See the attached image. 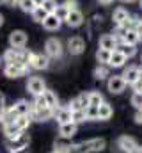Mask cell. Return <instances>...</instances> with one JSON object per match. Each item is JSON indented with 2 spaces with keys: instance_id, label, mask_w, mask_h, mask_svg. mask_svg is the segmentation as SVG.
<instances>
[{
  "instance_id": "cell-45",
  "label": "cell",
  "mask_w": 142,
  "mask_h": 153,
  "mask_svg": "<svg viewBox=\"0 0 142 153\" xmlns=\"http://www.w3.org/2000/svg\"><path fill=\"white\" fill-rule=\"evenodd\" d=\"M132 153H142V146H137V148H135Z\"/></svg>"
},
{
  "instance_id": "cell-21",
  "label": "cell",
  "mask_w": 142,
  "mask_h": 153,
  "mask_svg": "<svg viewBox=\"0 0 142 153\" xmlns=\"http://www.w3.org/2000/svg\"><path fill=\"white\" fill-rule=\"evenodd\" d=\"M130 16H132V14H130L124 7H117V9H114V13H112V20H114V23H115V25L124 23Z\"/></svg>"
},
{
  "instance_id": "cell-53",
  "label": "cell",
  "mask_w": 142,
  "mask_h": 153,
  "mask_svg": "<svg viewBox=\"0 0 142 153\" xmlns=\"http://www.w3.org/2000/svg\"><path fill=\"white\" fill-rule=\"evenodd\" d=\"M0 64H2V59H0Z\"/></svg>"
},
{
  "instance_id": "cell-40",
  "label": "cell",
  "mask_w": 142,
  "mask_h": 153,
  "mask_svg": "<svg viewBox=\"0 0 142 153\" xmlns=\"http://www.w3.org/2000/svg\"><path fill=\"white\" fill-rule=\"evenodd\" d=\"M62 4H64L70 11H73V9H78V2H76V0H64Z\"/></svg>"
},
{
  "instance_id": "cell-49",
  "label": "cell",
  "mask_w": 142,
  "mask_h": 153,
  "mask_svg": "<svg viewBox=\"0 0 142 153\" xmlns=\"http://www.w3.org/2000/svg\"><path fill=\"white\" fill-rule=\"evenodd\" d=\"M101 4H110V2H114V0H100Z\"/></svg>"
},
{
  "instance_id": "cell-31",
  "label": "cell",
  "mask_w": 142,
  "mask_h": 153,
  "mask_svg": "<svg viewBox=\"0 0 142 153\" xmlns=\"http://www.w3.org/2000/svg\"><path fill=\"white\" fill-rule=\"evenodd\" d=\"M30 123H32V117H30V116H18V117H16V125H18V128H20L21 132H25V130L30 126Z\"/></svg>"
},
{
  "instance_id": "cell-52",
  "label": "cell",
  "mask_w": 142,
  "mask_h": 153,
  "mask_svg": "<svg viewBox=\"0 0 142 153\" xmlns=\"http://www.w3.org/2000/svg\"><path fill=\"white\" fill-rule=\"evenodd\" d=\"M139 5H141V9H142V0H139Z\"/></svg>"
},
{
  "instance_id": "cell-25",
  "label": "cell",
  "mask_w": 142,
  "mask_h": 153,
  "mask_svg": "<svg viewBox=\"0 0 142 153\" xmlns=\"http://www.w3.org/2000/svg\"><path fill=\"white\" fill-rule=\"evenodd\" d=\"M43 96H44V100H46V105L50 107V109H57V105H59V98H57V94L53 93V91H50V89H44L43 91Z\"/></svg>"
},
{
  "instance_id": "cell-20",
  "label": "cell",
  "mask_w": 142,
  "mask_h": 153,
  "mask_svg": "<svg viewBox=\"0 0 142 153\" xmlns=\"http://www.w3.org/2000/svg\"><path fill=\"white\" fill-rule=\"evenodd\" d=\"M126 57L119 52V50H114L112 52V55H110V62H108V66L110 68H123L124 64H126Z\"/></svg>"
},
{
  "instance_id": "cell-7",
  "label": "cell",
  "mask_w": 142,
  "mask_h": 153,
  "mask_svg": "<svg viewBox=\"0 0 142 153\" xmlns=\"http://www.w3.org/2000/svg\"><path fill=\"white\" fill-rule=\"evenodd\" d=\"M30 66H23V64H5L4 66V75L9 78H18V76L29 73Z\"/></svg>"
},
{
  "instance_id": "cell-10",
  "label": "cell",
  "mask_w": 142,
  "mask_h": 153,
  "mask_svg": "<svg viewBox=\"0 0 142 153\" xmlns=\"http://www.w3.org/2000/svg\"><path fill=\"white\" fill-rule=\"evenodd\" d=\"M87 107H89V93H82L70 102L71 111H85Z\"/></svg>"
},
{
  "instance_id": "cell-36",
  "label": "cell",
  "mask_w": 142,
  "mask_h": 153,
  "mask_svg": "<svg viewBox=\"0 0 142 153\" xmlns=\"http://www.w3.org/2000/svg\"><path fill=\"white\" fill-rule=\"evenodd\" d=\"M53 14H57V18H61L62 22L68 18V14H70V9L64 5V4H59V7H57V11L53 13Z\"/></svg>"
},
{
  "instance_id": "cell-9",
  "label": "cell",
  "mask_w": 142,
  "mask_h": 153,
  "mask_svg": "<svg viewBox=\"0 0 142 153\" xmlns=\"http://www.w3.org/2000/svg\"><path fill=\"white\" fill-rule=\"evenodd\" d=\"M84 50H85V41L82 38L75 36V38L68 39V52L71 55H80V53H84Z\"/></svg>"
},
{
  "instance_id": "cell-6",
  "label": "cell",
  "mask_w": 142,
  "mask_h": 153,
  "mask_svg": "<svg viewBox=\"0 0 142 153\" xmlns=\"http://www.w3.org/2000/svg\"><path fill=\"white\" fill-rule=\"evenodd\" d=\"M46 89V84L41 76H30L29 82H27V91L32 94V96H39L43 94V91Z\"/></svg>"
},
{
  "instance_id": "cell-17",
  "label": "cell",
  "mask_w": 142,
  "mask_h": 153,
  "mask_svg": "<svg viewBox=\"0 0 142 153\" xmlns=\"http://www.w3.org/2000/svg\"><path fill=\"white\" fill-rule=\"evenodd\" d=\"M61 25H62V20H61V18H57V14H48V16H46V20L43 22V29H46V30H50V32L59 30V29H61Z\"/></svg>"
},
{
  "instance_id": "cell-41",
  "label": "cell",
  "mask_w": 142,
  "mask_h": 153,
  "mask_svg": "<svg viewBox=\"0 0 142 153\" xmlns=\"http://www.w3.org/2000/svg\"><path fill=\"white\" fill-rule=\"evenodd\" d=\"M5 107H7V105H5V96H4V93H0V114L4 112Z\"/></svg>"
},
{
  "instance_id": "cell-51",
  "label": "cell",
  "mask_w": 142,
  "mask_h": 153,
  "mask_svg": "<svg viewBox=\"0 0 142 153\" xmlns=\"http://www.w3.org/2000/svg\"><path fill=\"white\" fill-rule=\"evenodd\" d=\"M7 2H9V0H0V5H2V4H7Z\"/></svg>"
},
{
  "instance_id": "cell-11",
  "label": "cell",
  "mask_w": 142,
  "mask_h": 153,
  "mask_svg": "<svg viewBox=\"0 0 142 153\" xmlns=\"http://www.w3.org/2000/svg\"><path fill=\"white\" fill-rule=\"evenodd\" d=\"M117 45H119V41L115 38V34H103L100 38V48H103V50L114 52V50H117Z\"/></svg>"
},
{
  "instance_id": "cell-29",
  "label": "cell",
  "mask_w": 142,
  "mask_h": 153,
  "mask_svg": "<svg viewBox=\"0 0 142 153\" xmlns=\"http://www.w3.org/2000/svg\"><path fill=\"white\" fill-rule=\"evenodd\" d=\"M30 14H32L34 22H37V23H43V22L46 20V16H48V13H46V11L41 7V5H37V7H36V9L32 11V13H30Z\"/></svg>"
},
{
  "instance_id": "cell-22",
  "label": "cell",
  "mask_w": 142,
  "mask_h": 153,
  "mask_svg": "<svg viewBox=\"0 0 142 153\" xmlns=\"http://www.w3.org/2000/svg\"><path fill=\"white\" fill-rule=\"evenodd\" d=\"M114 114V109H112V105L110 103H106L103 102L100 107H98V119H101V121H106V119H110Z\"/></svg>"
},
{
  "instance_id": "cell-4",
  "label": "cell",
  "mask_w": 142,
  "mask_h": 153,
  "mask_svg": "<svg viewBox=\"0 0 142 153\" xmlns=\"http://www.w3.org/2000/svg\"><path fill=\"white\" fill-rule=\"evenodd\" d=\"M126 82H124V78L123 75H110L106 78V89L112 93V94H121L124 89H126Z\"/></svg>"
},
{
  "instance_id": "cell-2",
  "label": "cell",
  "mask_w": 142,
  "mask_h": 153,
  "mask_svg": "<svg viewBox=\"0 0 142 153\" xmlns=\"http://www.w3.org/2000/svg\"><path fill=\"white\" fill-rule=\"evenodd\" d=\"M62 52H64V46H62V43L57 38L46 39V43H44V53L50 59H61L62 57Z\"/></svg>"
},
{
  "instance_id": "cell-44",
  "label": "cell",
  "mask_w": 142,
  "mask_h": 153,
  "mask_svg": "<svg viewBox=\"0 0 142 153\" xmlns=\"http://www.w3.org/2000/svg\"><path fill=\"white\" fill-rule=\"evenodd\" d=\"M7 4H9L11 7H14V5H20V0H9Z\"/></svg>"
},
{
  "instance_id": "cell-37",
  "label": "cell",
  "mask_w": 142,
  "mask_h": 153,
  "mask_svg": "<svg viewBox=\"0 0 142 153\" xmlns=\"http://www.w3.org/2000/svg\"><path fill=\"white\" fill-rule=\"evenodd\" d=\"M32 107H34V109H46V107H48V105H46V100H44L43 94L34 96V103H32Z\"/></svg>"
},
{
  "instance_id": "cell-15",
  "label": "cell",
  "mask_w": 142,
  "mask_h": 153,
  "mask_svg": "<svg viewBox=\"0 0 142 153\" xmlns=\"http://www.w3.org/2000/svg\"><path fill=\"white\" fill-rule=\"evenodd\" d=\"M70 27H80L82 23H84V13L80 11V9H73L70 11V14H68V18L64 20Z\"/></svg>"
},
{
  "instance_id": "cell-50",
  "label": "cell",
  "mask_w": 142,
  "mask_h": 153,
  "mask_svg": "<svg viewBox=\"0 0 142 153\" xmlns=\"http://www.w3.org/2000/svg\"><path fill=\"white\" fill-rule=\"evenodd\" d=\"M2 25H4V16L0 14V27H2Z\"/></svg>"
},
{
  "instance_id": "cell-32",
  "label": "cell",
  "mask_w": 142,
  "mask_h": 153,
  "mask_svg": "<svg viewBox=\"0 0 142 153\" xmlns=\"http://www.w3.org/2000/svg\"><path fill=\"white\" fill-rule=\"evenodd\" d=\"M18 7H20L23 13H32L37 5H36L34 0H20V5H18Z\"/></svg>"
},
{
  "instance_id": "cell-38",
  "label": "cell",
  "mask_w": 142,
  "mask_h": 153,
  "mask_svg": "<svg viewBox=\"0 0 142 153\" xmlns=\"http://www.w3.org/2000/svg\"><path fill=\"white\" fill-rule=\"evenodd\" d=\"M85 116H87V121H91V119H98V107L89 105V107L85 109Z\"/></svg>"
},
{
  "instance_id": "cell-26",
  "label": "cell",
  "mask_w": 142,
  "mask_h": 153,
  "mask_svg": "<svg viewBox=\"0 0 142 153\" xmlns=\"http://www.w3.org/2000/svg\"><path fill=\"white\" fill-rule=\"evenodd\" d=\"M16 117H18V116H16V112H14L13 107H5L4 112L0 114V123H2V125H7V123H13Z\"/></svg>"
},
{
  "instance_id": "cell-28",
  "label": "cell",
  "mask_w": 142,
  "mask_h": 153,
  "mask_svg": "<svg viewBox=\"0 0 142 153\" xmlns=\"http://www.w3.org/2000/svg\"><path fill=\"white\" fill-rule=\"evenodd\" d=\"M103 102H105V98H103V94L100 91H89V105L100 107Z\"/></svg>"
},
{
  "instance_id": "cell-34",
  "label": "cell",
  "mask_w": 142,
  "mask_h": 153,
  "mask_svg": "<svg viewBox=\"0 0 142 153\" xmlns=\"http://www.w3.org/2000/svg\"><path fill=\"white\" fill-rule=\"evenodd\" d=\"M71 121H73V123H76V125H80V123L87 121L85 111H73V114H71Z\"/></svg>"
},
{
  "instance_id": "cell-54",
  "label": "cell",
  "mask_w": 142,
  "mask_h": 153,
  "mask_svg": "<svg viewBox=\"0 0 142 153\" xmlns=\"http://www.w3.org/2000/svg\"><path fill=\"white\" fill-rule=\"evenodd\" d=\"M53 153H59V152H53Z\"/></svg>"
},
{
  "instance_id": "cell-39",
  "label": "cell",
  "mask_w": 142,
  "mask_h": 153,
  "mask_svg": "<svg viewBox=\"0 0 142 153\" xmlns=\"http://www.w3.org/2000/svg\"><path fill=\"white\" fill-rule=\"evenodd\" d=\"M132 87H133V91H142V68H141V73H139V78L135 80V84Z\"/></svg>"
},
{
  "instance_id": "cell-19",
  "label": "cell",
  "mask_w": 142,
  "mask_h": 153,
  "mask_svg": "<svg viewBox=\"0 0 142 153\" xmlns=\"http://www.w3.org/2000/svg\"><path fill=\"white\" fill-rule=\"evenodd\" d=\"M16 116H29L30 111H32V103H29L27 100H18L14 105H13Z\"/></svg>"
},
{
  "instance_id": "cell-30",
  "label": "cell",
  "mask_w": 142,
  "mask_h": 153,
  "mask_svg": "<svg viewBox=\"0 0 142 153\" xmlns=\"http://www.w3.org/2000/svg\"><path fill=\"white\" fill-rule=\"evenodd\" d=\"M110 55H112V52L100 48V50L96 52V59H98V64H106V66H108V62H110Z\"/></svg>"
},
{
  "instance_id": "cell-48",
  "label": "cell",
  "mask_w": 142,
  "mask_h": 153,
  "mask_svg": "<svg viewBox=\"0 0 142 153\" xmlns=\"http://www.w3.org/2000/svg\"><path fill=\"white\" fill-rule=\"evenodd\" d=\"M34 2H36V5H41V4H43L44 0H34Z\"/></svg>"
},
{
  "instance_id": "cell-18",
  "label": "cell",
  "mask_w": 142,
  "mask_h": 153,
  "mask_svg": "<svg viewBox=\"0 0 142 153\" xmlns=\"http://www.w3.org/2000/svg\"><path fill=\"white\" fill-rule=\"evenodd\" d=\"M71 114H73V111H71L70 107H57L53 117L57 119L59 125H62V123H70L71 121Z\"/></svg>"
},
{
  "instance_id": "cell-16",
  "label": "cell",
  "mask_w": 142,
  "mask_h": 153,
  "mask_svg": "<svg viewBox=\"0 0 142 153\" xmlns=\"http://www.w3.org/2000/svg\"><path fill=\"white\" fill-rule=\"evenodd\" d=\"M139 73H141V68H139V66H128V68H124V71H123V78H124V82H126L128 85H133L135 80L139 78Z\"/></svg>"
},
{
  "instance_id": "cell-3",
  "label": "cell",
  "mask_w": 142,
  "mask_h": 153,
  "mask_svg": "<svg viewBox=\"0 0 142 153\" xmlns=\"http://www.w3.org/2000/svg\"><path fill=\"white\" fill-rule=\"evenodd\" d=\"M29 143H30V137L27 135V134H20V135H16V137H13V139H7L5 141V144H7V150L9 152H18V150H25L27 146H29Z\"/></svg>"
},
{
  "instance_id": "cell-43",
  "label": "cell",
  "mask_w": 142,
  "mask_h": 153,
  "mask_svg": "<svg viewBox=\"0 0 142 153\" xmlns=\"http://www.w3.org/2000/svg\"><path fill=\"white\" fill-rule=\"evenodd\" d=\"M135 123H137V125H142V109H139V111L135 112Z\"/></svg>"
},
{
  "instance_id": "cell-14",
  "label": "cell",
  "mask_w": 142,
  "mask_h": 153,
  "mask_svg": "<svg viewBox=\"0 0 142 153\" xmlns=\"http://www.w3.org/2000/svg\"><path fill=\"white\" fill-rule=\"evenodd\" d=\"M119 43H128V45H133V46H137V43L141 41V36H139V32L135 30V29H132V30H126V32H123L119 38H117Z\"/></svg>"
},
{
  "instance_id": "cell-23",
  "label": "cell",
  "mask_w": 142,
  "mask_h": 153,
  "mask_svg": "<svg viewBox=\"0 0 142 153\" xmlns=\"http://www.w3.org/2000/svg\"><path fill=\"white\" fill-rule=\"evenodd\" d=\"M4 134H5V139H13V137H16V135L21 134V130H20L18 125H16V119H14L13 123L4 125Z\"/></svg>"
},
{
  "instance_id": "cell-42",
  "label": "cell",
  "mask_w": 142,
  "mask_h": 153,
  "mask_svg": "<svg viewBox=\"0 0 142 153\" xmlns=\"http://www.w3.org/2000/svg\"><path fill=\"white\" fill-rule=\"evenodd\" d=\"M135 30L139 32V36H141V41H142V20L137 18V23H135Z\"/></svg>"
},
{
  "instance_id": "cell-13",
  "label": "cell",
  "mask_w": 142,
  "mask_h": 153,
  "mask_svg": "<svg viewBox=\"0 0 142 153\" xmlns=\"http://www.w3.org/2000/svg\"><path fill=\"white\" fill-rule=\"evenodd\" d=\"M76 130H78V125L76 123H62V125H59V134H61V137L62 139H71L75 134H76Z\"/></svg>"
},
{
  "instance_id": "cell-47",
  "label": "cell",
  "mask_w": 142,
  "mask_h": 153,
  "mask_svg": "<svg viewBox=\"0 0 142 153\" xmlns=\"http://www.w3.org/2000/svg\"><path fill=\"white\" fill-rule=\"evenodd\" d=\"M123 4H132V2H135V0H121Z\"/></svg>"
},
{
  "instance_id": "cell-35",
  "label": "cell",
  "mask_w": 142,
  "mask_h": 153,
  "mask_svg": "<svg viewBox=\"0 0 142 153\" xmlns=\"http://www.w3.org/2000/svg\"><path fill=\"white\" fill-rule=\"evenodd\" d=\"M132 105L137 111L142 109V91H133V94H132Z\"/></svg>"
},
{
  "instance_id": "cell-24",
  "label": "cell",
  "mask_w": 142,
  "mask_h": 153,
  "mask_svg": "<svg viewBox=\"0 0 142 153\" xmlns=\"http://www.w3.org/2000/svg\"><path fill=\"white\" fill-rule=\"evenodd\" d=\"M117 50L126 57V59H132L135 53H137V46H133V45H128V43H119L117 45Z\"/></svg>"
},
{
  "instance_id": "cell-8",
  "label": "cell",
  "mask_w": 142,
  "mask_h": 153,
  "mask_svg": "<svg viewBox=\"0 0 142 153\" xmlns=\"http://www.w3.org/2000/svg\"><path fill=\"white\" fill-rule=\"evenodd\" d=\"M27 32L25 30H13L11 34H9V45H11V48H23L25 45H27Z\"/></svg>"
},
{
  "instance_id": "cell-12",
  "label": "cell",
  "mask_w": 142,
  "mask_h": 153,
  "mask_svg": "<svg viewBox=\"0 0 142 153\" xmlns=\"http://www.w3.org/2000/svg\"><path fill=\"white\" fill-rule=\"evenodd\" d=\"M117 146H119V150L124 153H132L139 144H137V141L133 139V137H130V135H123V137H119V141H117Z\"/></svg>"
},
{
  "instance_id": "cell-33",
  "label": "cell",
  "mask_w": 142,
  "mask_h": 153,
  "mask_svg": "<svg viewBox=\"0 0 142 153\" xmlns=\"http://www.w3.org/2000/svg\"><path fill=\"white\" fill-rule=\"evenodd\" d=\"M41 7L48 13V14H53L55 11H57V7H59V4L55 2V0H44L43 4H41Z\"/></svg>"
},
{
  "instance_id": "cell-46",
  "label": "cell",
  "mask_w": 142,
  "mask_h": 153,
  "mask_svg": "<svg viewBox=\"0 0 142 153\" xmlns=\"http://www.w3.org/2000/svg\"><path fill=\"white\" fill-rule=\"evenodd\" d=\"M9 153H27V148L25 150H18V152H9Z\"/></svg>"
},
{
  "instance_id": "cell-5",
  "label": "cell",
  "mask_w": 142,
  "mask_h": 153,
  "mask_svg": "<svg viewBox=\"0 0 142 153\" xmlns=\"http://www.w3.org/2000/svg\"><path fill=\"white\" fill-rule=\"evenodd\" d=\"M30 70H46L50 66V57L46 53H37V52H32V57H30V62H29Z\"/></svg>"
},
{
  "instance_id": "cell-1",
  "label": "cell",
  "mask_w": 142,
  "mask_h": 153,
  "mask_svg": "<svg viewBox=\"0 0 142 153\" xmlns=\"http://www.w3.org/2000/svg\"><path fill=\"white\" fill-rule=\"evenodd\" d=\"M30 57H32V52H29L25 48H7L4 52V55H2V61L5 64H23V66H29Z\"/></svg>"
},
{
  "instance_id": "cell-27",
  "label": "cell",
  "mask_w": 142,
  "mask_h": 153,
  "mask_svg": "<svg viewBox=\"0 0 142 153\" xmlns=\"http://www.w3.org/2000/svg\"><path fill=\"white\" fill-rule=\"evenodd\" d=\"M110 66H106V64H98L96 68H94V78L96 80H105L110 76V70H108Z\"/></svg>"
}]
</instances>
